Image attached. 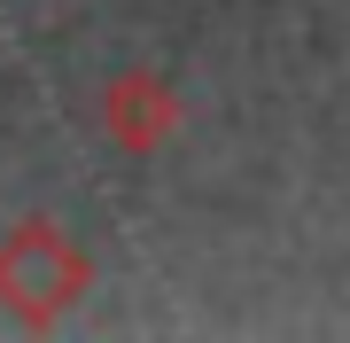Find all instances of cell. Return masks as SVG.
<instances>
[]
</instances>
